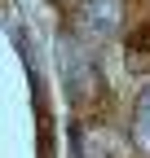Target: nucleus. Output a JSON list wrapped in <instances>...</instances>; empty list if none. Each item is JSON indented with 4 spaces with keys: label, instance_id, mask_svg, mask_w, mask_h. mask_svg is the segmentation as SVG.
Here are the masks:
<instances>
[{
    "label": "nucleus",
    "instance_id": "f257e3e1",
    "mask_svg": "<svg viewBox=\"0 0 150 158\" xmlns=\"http://www.w3.org/2000/svg\"><path fill=\"white\" fill-rule=\"evenodd\" d=\"M80 27H84L88 40H110L119 31V0H84Z\"/></svg>",
    "mask_w": 150,
    "mask_h": 158
},
{
    "label": "nucleus",
    "instance_id": "7ed1b4c3",
    "mask_svg": "<svg viewBox=\"0 0 150 158\" xmlns=\"http://www.w3.org/2000/svg\"><path fill=\"white\" fill-rule=\"evenodd\" d=\"M133 141H137V149H141V154H150V88H146V97L137 101V118H133Z\"/></svg>",
    "mask_w": 150,
    "mask_h": 158
},
{
    "label": "nucleus",
    "instance_id": "f03ea898",
    "mask_svg": "<svg viewBox=\"0 0 150 158\" xmlns=\"http://www.w3.org/2000/svg\"><path fill=\"white\" fill-rule=\"evenodd\" d=\"M124 66L133 75H150V22H141L124 44Z\"/></svg>",
    "mask_w": 150,
    "mask_h": 158
}]
</instances>
